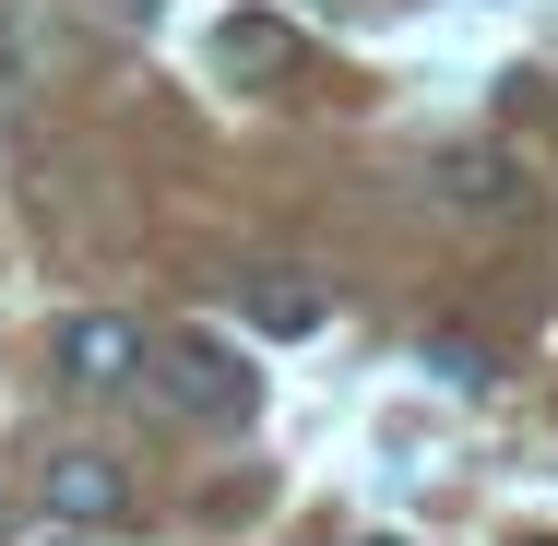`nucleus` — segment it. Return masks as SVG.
Here are the masks:
<instances>
[{"label": "nucleus", "instance_id": "1", "mask_svg": "<svg viewBox=\"0 0 558 546\" xmlns=\"http://www.w3.org/2000/svg\"><path fill=\"white\" fill-rule=\"evenodd\" d=\"M48 356H60L72 392H143L155 380V344H143V321H119V310H72Z\"/></svg>", "mask_w": 558, "mask_h": 546}, {"label": "nucleus", "instance_id": "2", "mask_svg": "<svg viewBox=\"0 0 558 546\" xmlns=\"http://www.w3.org/2000/svg\"><path fill=\"white\" fill-rule=\"evenodd\" d=\"M155 380H167V392H179L191 416H215V428H238V416L262 404V380H250V368L226 356L215 332H167V344H155Z\"/></svg>", "mask_w": 558, "mask_h": 546}, {"label": "nucleus", "instance_id": "3", "mask_svg": "<svg viewBox=\"0 0 558 546\" xmlns=\"http://www.w3.org/2000/svg\"><path fill=\"white\" fill-rule=\"evenodd\" d=\"M428 203H440V215H511V203H523V167H511L499 143H440V155H428Z\"/></svg>", "mask_w": 558, "mask_h": 546}, {"label": "nucleus", "instance_id": "4", "mask_svg": "<svg viewBox=\"0 0 558 546\" xmlns=\"http://www.w3.org/2000/svg\"><path fill=\"white\" fill-rule=\"evenodd\" d=\"M238 321L262 332V344H310V332L333 321V298H322L310 274H274V262H262V274H238Z\"/></svg>", "mask_w": 558, "mask_h": 546}, {"label": "nucleus", "instance_id": "5", "mask_svg": "<svg viewBox=\"0 0 558 546\" xmlns=\"http://www.w3.org/2000/svg\"><path fill=\"white\" fill-rule=\"evenodd\" d=\"M286 60H298V24H286V12L250 0V12H226V24H215V72H226V84H274Z\"/></svg>", "mask_w": 558, "mask_h": 546}, {"label": "nucleus", "instance_id": "6", "mask_svg": "<svg viewBox=\"0 0 558 546\" xmlns=\"http://www.w3.org/2000/svg\"><path fill=\"white\" fill-rule=\"evenodd\" d=\"M48 511H60V523H119V511H131V475H119L108 451H60V463H48Z\"/></svg>", "mask_w": 558, "mask_h": 546}, {"label": "nucleus", "instance_id": "7", "mask_svg": "<svg viewBox=\"0 0 558 546\" xmlns=\"http://www.w3.org/2000/svg\"><path fill=\"white\" fill-rule=\"evenodd\" d=\"M416 356H428V380H451V392H487V344L475 332H428Z\"/></svg>", "mask_w": 558, "mask_h": 546}, {"label": "nucleus", "instance_id": "8", "mask_svg": "<svg viewBox=\"0 0 558 546\" xmlns=\"http://www.w3.org/2000/svg\"><path fill=\"white\" fill-rule=\"evenodd\" d=\"M143 12H155V0H96V24H143Z\"/></svg>", "mask_w": 558, "mask_h": 546}, {"label": "nucleus", "instance_id": "9", "mask_svg": "<svg viewBox=\"0 0 558 546\" xmlns=\"http://www.w3.org/2000/svg\"><path fill=\"white\" fill-rule=\"evenodd\" d=\"M380 546H392V535H380Z\"/></svg>", "mask_w": 558, "mask_h": 546}]
</instances>
